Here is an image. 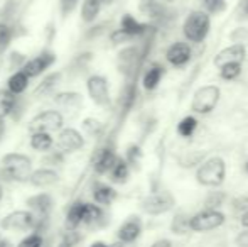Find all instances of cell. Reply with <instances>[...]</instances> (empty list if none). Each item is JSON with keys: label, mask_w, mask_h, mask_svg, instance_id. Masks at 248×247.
<instances>
[{"label": "cell", "mask_w": 248, "mask_h": 247, "mask_svg": "<svg viewBox=\"0 0 248 247\" xmlns=\"http://www.w3.org/2000/svg\"><path fill=\"white\" fill-rule=\"evenodd\" d=\"M2 198H3V186H2V183H0V201H2Z\"/></svg>", "instance_id": "cell-54"}, {"label": "cell", "mask_w": 248, "mask_h": 247, "mask_svg": "<svg viewBox=\"0 0 248 247\" xmlns=\"http://www.w3.org/2000/svg\"><path fill=\"white\" fill-rule=\"evenodd\" d=\"M85 144L86 141L83 132H79L75 127H62L61 131H58V135H56V146L64 154H73V152L81 151Z\"/></svg>", "instance_id": "cell-9"}, {"label": "cell", "mask_w": 248, "mask_h": 247, "mask_svg": "<svg viewBox=\"0 0 248 247\" xmlns=\"http://www.w3.org/2000/svg\"><path fill=\"white\" fill-rule=\"evenodd\" d=\"M58 247H73V246L69 244L68 241H64V239H62V241H61V242H59V244H58Z\"/></svg>", "instance_id": "cell-51"}, {"label": "cell", "mask_w": 248, "mask_h": 247, "mask_svg": "<svg viewBox=\"0 0 248 247\" xmlns=\"http://www.w3.org/2000/svg\"><path fill=\"white\" fill-rule=\"evenodd\" d=\"M223 201H225V195L221 191H213L208 198H206V208L209 210H218V207H221Z\"/></svg>", "instance_id": "cell-40"}, {"label": "cell", "mask_w": 248, "mask_h": 247, "mask_svg": "<svg viewBox=\"0 0 248 247\" xmlns=\"http://www.w3.org/2000/svg\"><path fill=\"white\" fill-rule=\"evenodd\" d=\"M14 36H16V29H14L9 22L0 20V51L5 49V48L12 43Z\"/></svg>", "instance_id": "cell-35"}, {"label": "cell", "mask_w": 248, "mask_h": 247, "mask_svg": "<svg viewBox=\"0 0 248 247\" xmlns=\"http://www.w3.org/2000/svg\"><path fill=\"white\" fill-rule=\"evenodd\" d=\"M0 247H10L9 241H5V239H0Z\"/></svg>", "instance_id": "cell-53"}, {"label": "cell", "mask_w": 248, "mask_h": 247, "mask_svg": "<svg viewBox=\"0 0 248 247\" xmlns=\"http://www.w3.org/2000/svg\"><path fill=\"white\" fill-rule=\"evenodd\" d=\"M26 205L36 217H49L52 207H54V198H52L51 193L41 191V193H36L27 198Z\"/></svg>", "instance_id": "cell-13"}, {"label": "cell", "mask_w": 248, "mask_h": 247, "mask_svg": "<svg viewBox=\"0 0 248 247\" xmlns=\"http://www.w3.org/2000/svg\"><path fill=\"white\" fill-rule=\"evenodd\" d=\"M17 97L19 95H14L7 88H0V119H7L12 115Z\"/></svg>", "instance_id": "cell-28"}, {"label": "cell", "mask_w": 248, "mask_h": 247, "mask_svg": "<svg viewBox=\"0 0 248 247\" xmlns=\"http://www.w3.org/2000/svg\"><path fill=\"white\" fill-rule=\"evenodd\" d=\"M240 224H242L245 229H248V208L242 214V217H240Z\"/></svg>", "instance_id": "cell-48"}, {"label": "cell", "mask_w": 248, "mask_h": 247, "mask_svg": "<svg viewBox=\"0 0 248 247\" xmlns=\"http://www.w3.org/2000/svg\"><path fill=\"white\" fill-rule=\"evenodd\" d=\"M5 232H32L36 227V215L31 210H14L0 220Z\"/></svg>", "instance_id": "cell-6"}, {"label": "cell", "mask_w": 248, "mask_h": 247, "mask_svg": "<svg viewBox=\"0 0 248 247\" xmlns=\"http://www.w3.org/2000/svg\"><path fill=\"white\" fill-rule=\"evenodd\" d=\"M132 39H134V37L128 36V34L122 29H115L113 33L110 34V41L115 44V46H118V44H127V43H130Z\"/></svg>", "instance_id": "cell-43"}, {"label": "cell", "mask_w": 248, "mask_h": 247, "mask_svg": "<svg viewBox=\"0 0 248 247\" xmlns=\"http://www.w3.org/2000/svg\"><path fill=\"white\" fill-rule=\"evenodd\" d=\"M83 210H85V201L76 200L68 207L64 215V229L66 231H78L83 222Z\"/></svg>", "instance_id": "cell-20"}, {"label": "cell", "mask_w": 248, "mask_h": 247, "mask_svg": "<svg viewBox=\"0 0 248 247\" xmlns=\"http://www.w3.org/2000/svg\"><path fill=\"white\" fill-rule=\"evenodd\" d=\"M193 58V51L187 43H174L167 48L166 51V60L174 68H183Z\"/></svg>", "instance_id": "cell-14"}, {"label": "cell", "mask_w": 248, "mask_h": 247, "mask_svg": "<svg viewBox=\"0 0 248 247\" xmlns=\"http://www.w3.org/2000/svg\"><path fill=\"white\" fill-rule=\"evenodd\" d=\"M59 78H61V73H59V71L46 75L43 78V82H41L39 85H37V88H36V92H34V95L41 97V95H47V93H51L52 90L56 88V85L59 83Z\"/></svg>", "instance_id": "cell-30"}, {"label": "cell", "mask_w": 248, "mask_h": 247, "mask_svg": "<svg viewBox=\"0 0 248 247\" xmlns=\"http://www.w3.org/2000/svg\"><path fill=\"white\" fill-rule=\"evenodd\" d=\"M142 234V222L139 217H128L124 224L118 227L117 239L124 244H134Z\"/></svg>", "instance_id": "cell-15"}, {"label": "cell", "mask_w": 248, "mask_h": 247, "mask_svg": "<svg viewBox=\"0 0 248 247\" xmlns=\"http://www.w3.org/2000/svg\"><path fill=\"white\" fill-rule=\"evenodd\" d=\"M26 61H27V58L24 56L22 53H19V51H12L9 56V66H10V69H14V71L22 69V66Z\"/></svg>", "instance_id": "cell-42"}, {"label": "cell", "mask_w": 248, "mask_h": 247, "mask_svg": "<svg viewBox=\"0 0 248 247\" xmlns=\"http://www.w3.org/2000/svg\"><path fill=\"white\" fill-rule=\"evenodd\" d=\"M81 131L83 134L90 135V137H100L105 131V125L95 117H86V119L81 120Z\"/></svg>", "instance_id": "cell-31"}, {"label": "cell", "mask_w": 248, "mask_h": 247, "mask_svg": "<svg viewBox=\"0 0 248 247\" xmlns=\"http://www.w3.org/2000/svg\"><path fill=\"white\" fill-rule=\"evenodd\" d=\"M162 76H164V66L152 65L147 71L144 73V76H142V86H144L147 92H154V90L159 86Z\"/></svg>", "instance_id": "cell-26"}, {"label": "cell", "mask_w": 248, "mask_h": 247, "mask_svg": "<svg viewBox=\"0 0 248 247\" xmlns=\"http://www.w3.org/2000/svg\"><path fill=\"white\" fill-rule=\"evenodd\" d=\"M204 12L208 14H219L226 9V0H202Z\"/></svg>", "instance_id": "cell-39"}, {"label": "cell", "mask_w": 248, "mask_h": 247, "mask_svg": "<svg viewBox=\"0 0 248 247\" xmlns=\"http://www.w3.org/2000/svg\"><path fill=\"white\" fill-rule=\"evenodd\" d=\"M31 78L22 71V69H17L7 80V90L14 95H24L29 88Z\"/></svg>", "instance_id": "cell-22"}, {"label": "cell", "mask_w": 248, "mask_h": 247, "mask_svg": "<svg viewBox=\"0 0 248 247\" xmlns=\"http://www.w3.org/2000/svg\"><path fill=\"white\" fill-rule=\"evenodd\" d=\"M92 197H93V203L100 205V207H110L115 200H117L118 193L111 185L108 183H101L96 181L92 188Z\"/></svg>", "instance_id": "cell-19"}, {"label": "cell", "mask_w": 248, "mask_h": 247, "mask_svg": "<svg viewBox=\"0 0 248 247\" xmlns=\"http://www.w3.org/2000/svg\"><path fill=\"white\" fill-rule=\"evenodd\" d=\"M29 146L36 152L46 154V152H49L54 148V137L49 132H31Z\"/></svg>", "instance_id": "cell-23"}, {"label": "cell", "mask_w": 248, "mask_h": 247, "mask_svg": "<svg viewBox=\"0 0 248 247\" xmlns=\"http://www.w3.org/2000/svg\"><path fill=\"white\" fill-rule=\"evenodd\" d=\"M150 247H172V242L167 241V239H159V241H155Z\"/></svg>", "instance_id": "cell-46"}, {"label": "cell", "mask_w": 248, "mask_h": 247, "mask_svg": "<svg viewBox=\"0 0 248 247\" xmlns=\"http://www.w3.org/2000/svg\"><path fill=\"white\" fill-rule=\"evenodd\" d=\"M46 158H44V163H46L47 166H59V165H62L64 163V158H66V154L62 151H51L49 152H46Z\"/></svg>", "instance_id": "cell-41"}, {"label": "cell", "mask_w": 248, "mask_h": 247, "mask_svg": "<svg viewBox=\"0 0 248 247\" xmlns=\"http://www.w3.org/2000/svg\"><path fill=\"white\" fill-rule=\"evenodd\" d=\"M78 2H79V0H61V10H62V14L71 12V10L76 7V3H78Z\"/></svg>", "instance_id": "cell-44"}, {"label": "cell", "mask_w": 248, "mask_h": 247, "mask_svg": "<svg viewBox=\"0 0 248 247\" xmlns=\"http://www.w3.org/2000/svg\"><path fill=\"white\" fill-rule=\"evenodd\" d=\"M86 93L96 107H101V109L110 107V86H108V80L103 75H92L86 80Z\"/></svg>", "instance_id": "cell-7"}, {"label": "cell", "mask_w": 248, "mask_h": 247, "mask_svg": "<svg viewBox=\"0 0 248 247\" xmlns=\"http://www.w3.org/2000/svg\"><path fill=\"white\" fill-rule=\"evenodd\" d=\"M117 158H118L117 152H115L113 148H110V146H105V148L98 149V151L95 152V156H93V161H92L95 175H98V176L108 175L110 169L113 168Z\"/></svg>", "instance_id": "cell-12"}, {"label": "cell", "mask_w": 248, "mask_h": 247, "mask_svg": "<svg viewBox=\"0 0 248 247\" xmlns=\"http://www.w3.org/2000/svg\"><path fill=\"white\" fill-rule=\"evenodd\" d=\"M120 29L125 31L128 36L139 37V36H144V34L147 33L149 26L147 24H142L140 20H137L132 14H124L120 19Z\"/></svg>", "instance_id": "cell-24"}, {"label": "cell", "mask_w": 248, "mask_h": 247, "mask_svg": "<svg viewBox=\"0 0 248 247\" xmlns=\"http://www.w3.org/2000/svg\"><path fill=\"white\" fill-rule=\"evenodd\" d=\"M90 247H108L107 242H103V241H95Z\"/></svg>", "instance_id": "cell-50"}, {"label": "cell", "mask_w": 248, "mask_h": 247, "mask_svg": "<svg viewBox=\"0 0 248 247\" xmlns=\"http://www.w3.org/2000/svg\"><path fill=\"white\" fill-rule=\"evenodd\" d=\"M245 58H247V48L243 44L236 43L225 48V49H221L219 53H216L215 66L216 68H221V66L228 65V63H243Z\"/></svg>", "instance_id": "cell-16"}, {"label": "cell", "mask_w": 248, "mask_h": 247, "mask_svg": "<svg viewBox=\"0 0 248 247\" xmlns=\"http://www.w3.org/2000/svg\"><path fill=\"white\" fill-rule=\"evenodd\" d=\"M54 103L59 110L64 112H76L83 107V95L78 92H59L54 95Z\"/></svg>", "instance_id": "cell-17"}, {"label": "cell", "mask_w": 248, "mask_h": 247, "mask_svg": "<svg viewBox=\"0 0 248 247\" xmlns=\"http://www.w3.org/2000/svg\"><path fill=\"white\" fill-rule=\"evenodd\" d=\"M142 158V151L137 144H132L127 148V152H125V161L128 163V166H137V163L140 161Z\"/></svg>", "instance_id": "cell-38"}, {"label": "cell", "mask_w": 248, "mask_h": 247, "mask_svg": "<svg viewBox=\"0 0 248 247\" xmlns=\"http://www.w3.org/2000/svg\"><path fill=\"white\" fill-rule=\"evenodd\" d=\"M209 26H211V19L208 12L193 10L184 20L183 34L191 43H202L209 34Z\"/></svg>", "instance_id": "cell-3"}, {"label": "cell", "mask_w": 248, "mask_h": 247, "mask_svg": "<svg viewBox=\"0 0 248 247\" xmlns=\"http://www.w3.org/2000/svg\"><path fill=\"white\" fill-rule=\"evenodd\" d=\"M196 129H198V120L193 115H187L184 119H181L179 124H177V134L181 137H191Z\"/></svg>", "instance_id": "cell-33"}, {"label": "cell", "mask_w": 248, "mask_h": 247, "mask_svg": "<svg viewBox=\"0 0 248 247\" xmlns=\"http://www.w3.org/2000/svg\"><path fill=\"white\" fill-rule=\"evenodd\" d=\"M105 220L103 207L93 203V201H85V210H83V222L85 227H100Z\"/></svg>", "instance_id": "cell-21"}, {"label": "cell", "mask_w": 248, "mask_h": 247, "mask_svg": "<svg viewBox=\"0 0 248 247\" xmlns=\"http://www.w3.org/2000/svg\"><path fill=\"white\" fill-rule=\"evenodd\" d=\"M139 9H140V12H144L145 16L157 19V17L164 16V10H166V7H164L159 0H140V5H139Z\"/></svg>", "instance_id": "cell-32"}, {"label": "cell", "mask_w": 248, "mask_h": 247, "mask_svg": "<svg viewBox=\"0 0 248 247\" xmlns=\"http://www.w3.org/2000/svg\"><path fill=\"white\" fill-rule=\"evenodd\" d=\"M196 180L199 185L208 188L221 186L226 180L225 159L219 158V156H213V158L206 159L204 163H201V166L196 171Z\"/></svg>", "instance_id": "cell-2"}, {"label": "cell", "mask_w": 248, "mask_h": 247, "mask_svg": "<svg viewBox=\"0 0 248 247\" xmlns=\"http://www.w3.org/2000/svg\"><path fill=\"white\" fill-rule=\"evenodd\" d=\"M176 200L167 191H155L142 200V210L149 215H162L174 207Z\"/></svg>", "instance_id": "cell-10"}, {"label": "cell", "mask_w": 248, "mask_h": 247, "mask_svg": "<svg viewBox=\"0 0 248 247\" xmlns=\"http://www.w3.org/2000/svg\"><path fill=\"white\" fill-rule=\"evenodd\" d=\"M64 127V115L61 110L49 109L36 114L29 122L31 132H58Z\"/></svg>", "instance_id": "cell-5"}, {"label": "cell", "mask_w": 248, "mask_h": 247, "mask_svg": "<svg viewBox=\"0 0 248 247\" xmlns=\"http://www.w3.org/2000/svg\"><path fill=\"white\" fill-rule=\"evenodd\" d=\"M54 63H56V53H52L51 49H43L37 56L31 58V60H27L24 63L22 71L32 80V78H37V76L44 75Z\"/></svg>", "instance_id": "cell-11"}, {"label": "cell", "mask_w": 248, "mask_h": 247, "mask_svg": "<svg viewBox=\"0 0 248 247\" xmlns=\"http://www.w3.org/2000/svg\"><path fill=\"white\" fill-rule=\"evenodd\" d=\"M170 231L174 234H184L186 231H189V218L186 215H176L172 218V224H170Z\"/></svg>", "instance_id": "cell-37"}, {"label": "cell", "mask_w": 248, "mask_h": 247, "mask_svg": "<svg viewBox=\"0 0 248 247\" xmlns=\"http://www.w3.org/2000/svg\"><path fill=\"white\" fill-rule=\"evenodd\" d=\"M242 75V63H228L219 68V76L226 82H233Z\"/></svg>", "instance_id": "cell-34"}, {"label": "cell", "mask_w": 248, "mask_h": 247, "mask_svg": "<svg viewBox=\"0 0 248 247\" xmlns=\"http://www.w3.org/2000/svg\"><path fill=\"white\" fill-rule=\"evenodd\" d=\"M113 2V0H101V3H103V5H108V3H111Z\"/></svg>", "instance_id": "cell-55"}, {"label": "cell", "mask_w": 248, "mask_h": 247, "mask_svg": "<svg viewBox=\"0 0 248 247\" xmlns=\"http://www.w3.org/2000/svg\"><path fill=\"white\" fill-rule=\"evenodd\" d=\"M226 217L223 212L219 210H206L199 212V214L189 217V231L193 232H211L219 229L225 224Z\"/></svg>", "instance_id": "cell-8"}, {"label": "cell", "mask_w": 248, "mask_h": 247, "mask_svg": "<svg viewBox=\"0 0 248 247\" xmlns=\"http://www.w3.org/2000/svg\"><path fill=\"white\" fill-rule=\"evenodd\" d=\"M221 97V90L216 85H204L194 92L193 102H191V110L199 115L211 114L216 109Z\"/></svg>", "instance_id": "cell-4"}, {"label": "cell", "mask_w": 248, "mask_h": 247, "mask_svg": "<svg viewBox=\"0 0 248 247\" xmlns=\"http://www.w3.org/2000/svg\"><path fill=\"white\" fill-rule=\"evenodd\" d=\"M245 171H247V173H248V161H247V163H245Z\"/></svg>", "instance_id": "cell-56"}, {"label": "cell", "mask_w": 248, "mask_h": 247, "mask_svg": "<svg viewBox=\"0 0 248 247\" xmlns=\"http://www.w3.org/2000/svg\"><path fill=\"white\" fill-rule=\"evenodd\" d=\"M43 246H44V235L37 234V232L27 234L26 237L17 244V247H43Z\"/></svg>", "instance_id": "cell-36"}, {"label": "cell", "mask_w": 248, "mask_h": 247, "mask_svg": "<svg viewBox=\"0 0 248 247\" xmlns=\"http://www.w3.org/2000/svg\"><path fill=\"white\" fill-rule=\"evenodd\" d=\"M7 132V124H5V119H0V141L3 139V135H5Z\"/></svg>", "instance_id": "cell-49"}, {"label": "cell", "mask_w": 248, "mask_h": 247, "mask_svg": "<svg viewBox=\"0 0 248 247\" xmlns=\"http://www.w3.org/2000/svg\"><path fill=\"white\" fill-rule=\"evenodd\" d=\"M238 14L242 17H248V0H240V3H238Z\"/></svg>", "instance_id": "cell-45"}, {"label": "cell", "mask_w": 248, "mask_h": 247, "mask_svg": "<svg viewBox=\"0 0 248 247\" xmlns=\"http://www.w3.org/2000/svg\"><path fill=\"white\" fill-rule=\"evenodd\" d=\"M137 49L135 48H127V49L120 51L118 53V66H120V71L128 75V73L134 69V65L137 61Z\"/></svg>", "instance_id": "cell-29"}, {"label": "cell", "mask_w": 248, "mask_h": 247, "mask_svg": "<svg viewBox=\"0 0 248 247\" xmlns=\"http://www.w3.org/2000/svg\"><path fill=\"white\" fill-rule=\"evenodd\" d=\"M103 7L101 0H83L81 3V20L86 24H92L100 16V10Z\"/></svg>", "instance_id": "cell-27"}, {"label": "cell", "mask_w": 248, "mask_h": 247, "mask_svg": "<svg viewBox=\"0 0 248 247\" xmlns=\"http://www.w3.org/2000/svg\"><path fill=\"white\" fill-rule=\"evenodd\" d=\"M238 244L240 247H248V232H242L238 235Z\"/></svg>", "instance_id": "cell-47"}, {"label": "cell", "mask_w": 248, "mask_h": 247, "mask_svg": "<svg viewBox=\"0 0 248 247\" xmlns=\"http://www.w3.org/2000/svg\"><path fill=\"white\" fill-rule=\"evenodd\" d=\"M32 173V159L22 152H7L0 161V176L7 181L26 183Z\"/></svg>", "instance_id": "cell-1"}, {"label": "cell", "mask_w": 248, "mask_h": 247, "mask_svg": "<svg viewBox=\"0 0 248 247\" xmlns=\"http://www.w3.org/2000/svg\"><path fill=\"white\" fill-rule=\"evenodd\" d=\"M127 244H124V242H120V241H117V242H113V244H110L108 247H125Z\"/></svg>", "instance_id": "cell-52"}, {"label": "cell", "mask_w": 248, "mask_h": 247, "mask_svg": "<svg viewBox=\"0 0 248 247\" xmlns=\"http://www.w3.org/2000/svg\"><path fill=\"white\" fill-rule=\"evenodd\" d=\"M58 181H59L58 171L49 168V166L32 169V173H31V176H29V183L36 188H49V186H54Z\"/></svg>", "instance_id": "cell-18"}, {"label": "cell", "mask_w": 248, "mask_h": 247, "mask_svg": "<svg viewBox=\"0 0 248 247\" xmlns=\"http://www.w3.org/2000/svg\"><path fill=\"white\" fill-rule=\"evenodd\" d=\"M108 176H110L111 183L124 185V183H127L128 176H130V166H128V163L125 161L124 158L118 156L117 161H115V165H113V168H111L110 173H108Z\"/></svg>", "instance_id": "cell-25"}]
</instances>
